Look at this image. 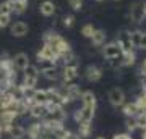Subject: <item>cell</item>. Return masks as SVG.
Wrapping results in <instances>:
<instances>
[{
  "instance_id": "ba28073f",
  "label": "cell",
  "mask_w": 146,
  "mask_h": 139,
  "mask_svg": "<svg viewBox=\"0 0 146 139\" xmlns=\"http://www.w3.org/2000/svg\"><path fill=\"white\" fill-rule=\"evenodd\" d=\"M84 76H86V79L89 82H98L102 78V70L99 67H96V65H89L84 70Z\"/></svg>"
},
{
  "instance_id": "bcb514c9",
  "label": "cell",
  "mask_w": 146,
  "mask_h": 139,
  "mask_svg": "<svg viewBox=\"0 0 146 139\" xmlns=\"http://www.w3.org/2000/svg\"><path fill=\"white\" fill-rule=\"evenodd\" d=\"M115 2H119V0H115Z\"/></svg>"
},
{
  "instance_id": "3957f363",
  "label": "cell",
  "mask_w": 146,
  "mask_h": 139,
  "mask_svg": "<svg viewBox=\"0 0 146 139\" xmlns=\"http://www.w3.org/2000/svg\"><path fill=\"white\" fill-rule=\"evenodd\" d=\"M143 5H145L143 2H135V3H131V5H130V13H128V18H130L131 23H135V24H140L141 21L146 18Z\"/></svg>"
},
{
  "instance_id": "ac0fdd59",
  "label": "cell",
  "mask_w": 146,
  "mask_h": 139,
  "mask_svg": "<svg viewBox=\"0 0 146 139\" xmlns=\"http://www.w3.org/2000/svg\"><path fill=\"white\" fill-rule=\"evenodd\" d=\"M120 63L122 67H133L136 63V52L135 50H128V52H123L122 57H120Z\"/></svg>"
},
{
  "instance_id": "e575fe53",
  "label": "cell",
  "mask_w": 146,
  "mask_h": 139,
  "mask_svg": "<svg viewBox=\"0 0 146 139\" xmlns=\"http://www.w3.org/2000/svg\"><path fill=\"white\" fill-rule=\"evenodd\" d=\"M68 7L73 11H80L83 8V0H68Z\"/></svg>"
},
{
  "instance_id": "d6986e66",
  "label": "cell",
  "mask_w": 146,
  "mask_h": 139,
  "mask_svg": "<svg viewBox=\"0 0 146 139\" xmlns=\"http://www.w3.org/2000/svg\"><path fill=\"white\" fill-rule=\"evenodd\" d=\"M115 42L119 44V47L122 49V52L135 50V49H133V45H131V41H130V32H123V34H122V36H120Z\"/></svg>"
},
{
  "instance_id": "2e32d148",
  "label": "cell",
  "mask_w": 146,
  "mask_h": 139,
  "mask_svg": "<svg viewBox=\"0 0 146 139\" xmlns=\"http://www.w3.org/2000/svg\"><path fill=\"white\" fill-rule=\"evenodd\" d=\"M63 88H65V92H67V96H68V99H70V100H78L80 97H81V92H83V91H81V89H80V86L78 84H67V86H63Z\"/></svg>"
},
{
  "instance_id": "8d00e7d4",
  "label": "cell",
  "mask_w": 146,
  "mask_h": 139,
  "mask_svg": "<svg viewBox=\"0 0 146 139\" xmlns=\"http://www.w3.org/2000/svg\"><path fill=\"white\" fill-rule=\"evenodd\" d=\"M138 49L146 50V32H141V39H140V45H138Z\"/></svg>"
},
{
  "instance_id": "44dd1931",
  "label": "cell",
  "mask_w": 146,
  "mask_h": 139,
  "mask_svg": "<svg viewBox=\"0 0 146 139\" xmlns=\"http://www.w3.org/2000/svg\"><path fill=\"white\" fill-rule=\"evenodd\" d=\"M83 105H96L98 103V99H96V94L93 91H83L81 92V97H80Z\"/></svg>"
},
{
  "instance_id": "277c9868",
  "label": "cell",
  "mask_w": 146,
  "mask_h": 139,
  "mask_svg": "<svg viewBox=\"0 0 146 139\" xmlns=\"http://www.w3.org/2000/svg\"><path fill=\"white\" fill-rule=\"evenodd\" d=\"M122 49L119 47L117 42H109V44H104L102 45V55H104L106 60H112V58H120L122 57Z\"/></svg>"
},
{
  "instance_id": "9a60e30c",
  "label": "cell",
  "mask_w": 146,
  "mask_h": 139,
  "mask_svg": "<svg viewBox=\"0 0 146 139\" xmlns=\"http://www.w3.org/2000/svg\"><path fill=\"white\" fill-rule=\"evenodd\" d=\"M91 42H93L94 47H102L106 44V39H107V34H106L104 29H94L93 36L89 37Z\"/></svg>"
},
{
  "instance_id": "6da1fadb",
  "label": "cell",
  "mask_w": 146,
  "mask_h": 139,
  "mask_svg": "<svg viewBox=\"0 0 146 139\" xmlns=\"http://www.w3.org/2000/svg\"><path fill=\"white\" fill-rule=\"evenodd\" d=\"M42 39H44V44H49V45H52L55 50H57V53L62 57L63 53H67L68 50H72V47H70V44H68L65 39H63L58 32L55 31H47L44 32V36H42Z\"/></svg>"
},
{
  "instance_id": "d4e9b609",
  "label": "cell",
  "mask_w": 146,
  "mask_h": 139,
  "mask_svg": "<svg viewBox=\"0 0 146 139\" xmlns=\"http://www.w3.org/2000/svg\"><path fill=\"white\" fill-rule=\"evenodd\" d=\"M93 131V125L88 121H81L78 123V136L80 138H89V134Z\"/></svg>"
},
{
  "instance_id": "e0dca14e",
  "label": "cell",
  "mask_w": 146,
  "mask_h": 139,
  "mask_svg": "<svg viewBox=\"0 0 146 139\" xmlns=\"http://www.w3.org/2000/svg\"><path fill=\"white\" fill-rule=\"evenodd\" d=\"M28 113L31 115L33 118L36 120H42L44 117H46V107H44V103H33L31 107H29V112Z\"/></svg>"
},
{
  "instance_id": "ab89813d",
  "label": "cell",
  "mask_w": 146,
  "mask_h": 139,
  "mask_svg": "<svg viewBox=\"0 0 146 139\" xmlns=\"http://www.w3.org/2000/svg\"><path fill=\"white\" fill-rule=\"evenodd\" d=\"M141 73L145 74V78H146V58L143 60V65H141Z\"/></svg>"
},
{
  "instance_id": "1f68e13d",
  "label": "cell",
  "mask_w": 146,
  "mask_h": 139,
  "mask_svg": "<svg viewBox=\"0 0 146 139\" xmlns=\"http://www.w3.org/2000/svg\"><path fill=\"white\" fill-rule=\"evenodd\" d=\"M94 29H96V28H94V26L91 24V23H86V24H84L83 28H81V34H83V37H86V39H89V37L93 36Z\"/></svg>"
},
{
  "instance_id": "4dcf8cb0",
  "label": "cell",
  "mask_w": 146,
  "mask_h": 139,
  "mask_svg": "<svg viewBox=\"0 0 146 139\" xmlns=\"http://www.w3.org/2000/svg\"><path fill=\"white\" fill-rule=\"evenodd\" d=\"M141 32H143V31H138V29H135V31L130 32V41H131V45H133V49H138V45H140Z\"/></svg>"
},
{
  "instance_id": "5bb4252c",
  "label": "cell",
  "mask_w": 146,
  "mask_h": 139,
  "mask_svg": "<svg viewBox=\"0 0 146 139\" xmlns=\"http://www.w3.org/2000/svg\"><path fill=\"white\" fill-rule=\"evenodd\" d=\"M44 118L55 120V121H65V118H67V112H65V107H63V105H57V107L54 108L50 113H47Z\"/></svg>"
},
{
  "instance_id": "8992f818",
  "label": "cell",
  "mask_w": 146,
  "mask_h": 139,
  "mask_svg": "<svg viewBox=\"0 0 146 139\" xmlns=\"http://www.w3.org/2000/svg\"><path fill=\"white\" fill-rule=\"evenodd\" d=\"M109 102L112 107H122L123 103H125V92L122 91L120 88H114V89H110L109 91Z\"/></svg>"
},
{
  "instance_id": "f6af8a7d",
  "label": "cell",
  "mask_w": 146,
  "mask_h": 139,
  "mask_svg": "<svg viewBox=\"0 0 146 139\" xmlns=\"http://www.w3.org/2000/svg\"><path fill=\"white\" fill-rule=\"evenodd\" d=\"M0 31H2V26H0Z\"/></svg>"
},
{
  "instance_id": "4316f807",
  "label": "cell",
  "mask_w": 146,
  "mask_h": 139,
  "mask_svg": "<svg viewBox=\"0 0 146 139\" xmlns=\"http://www.w3.org/2000/svg\"><path fill=\"white\" fill-rule=\"evenodd\" d=\"M23 73H25V78H33V79H39V74H41L39 67L31 65V63H29L25 70H23Z\"/></svg>"
},
{
  "instance_id": "83f0119b",
  "label": "cell",
  "mask_w": 146,
  "mask_h": 139,
  "mask_svg": "<svg viewBox=\"0 0 146 139\" xmlns=\"http://www.w3.org/2000/svg\"><path fill=\"white\" fill-rule=\"evenodd\" d=\"M122 112H123L125 117H135L138 113V108H136L135 102H125L122 105Z\"/></svg>"
},
{
  "instance_id": "74e56055",
  "label": "cell",
  "mask_w": 146,
  "mask_h": 139,
  "mask_svg": "<svg viewBox=\"0 0 146 139\" xmlns=\"http://www.w3.org/2000/svg\"><path fill=\"white\" fill-rule=\"evenodd\" d=\"M112 139H133V138H131V134H128V133H120V134H115Z\"/></svg>"
},
{
  "instance_id": "60d3db41",
  "label": "cell",
  "mask_w": 146,
  "mask_h": 139,
  "mask_svg": "<svg viewBox=\"0 0 146 139\" xmlns=\"http://www.w3.org/2000/svg\"><path fill=\"white\" fill-rule=\"evenodd\" d=\"M141 139H146V129H141Z\"/></svg>"
},
{
  "instance_id": "8fae6325",
  "label": "cell",
  "mask_w": 146,
  "mask_h": 139,
  "mask_svg": "<svg viewBox=\"0 0 146 139\" xmlns=\"http://www.w3.org/2000/svg\"><path fill=\"white\" fill-rule=\"evenodd\" d=\"M10 73H15L11 57H8L7 53H2L0 55V74H10Z\"/></svg>"
},
{
  "instance_id": "836d02e7",
  "label": "cell",
  "mask_w": 146,
  "mask_h": 139,
  "mask_svg": "<svg viewBox=\"0 0 146 139\" xmlns=\"http://www.w3.org/2000/svg\"><path fill=\"white\" fill-rule=\"evenodd\" d=\"M125 126H127V133H128V134H131V133H133V131H136V125H135V118H133V117H127Z\"/></svg>"
},
{
  "instance_id": "ee69618b",
  "label": "cell",
  "mask_w": 146,
  "mask_h": 139,
  "mask_svg": "<svg viewBox=\"0 0 146 139\" xmlns=\"http://www.w3.org/2000/svg\"><path fill=\"white\" fill-rule=\"evenodd\" d=\"M96 139H106V138H96Z\"/></svg>"
},
{
  "instance_id": "484cf974",
  "label": "cell",
  "mask_w": 146,
  "mask_h": 139,
  "mask_svg": "<svg viewBox=\"0 0 146 139\" xmlns=\"http://www.w3.org/2000/svg\"><path fill=\"white\" fill-rule=\"evenodd\" d=\"M133 102H135L136 108H138V113H146V89H143V92Z\"/></svg>"
},
{
  "instance_id": "30bf717a",
  "label": "cell",
  "mask_w": 146,
  "mask_h": 139,
  "mask_svg": "<svg viewBox=\"0 0 146 139\" xmlns=\"http://www.w3.org/2000/svg\"><path fill=\"white\" fill-rule=\"evenodd\" d=\"M11 62H13L15 70H20V71H23V70L31 63V62H29L28 53H25V52H20V53H16L15 57H11Z\"/></svg>"
},
{
  "instance_id": "7bdbcfd3",
  "label": "cell",
  "mask_w": 146,
  "mask_h": 139,
  "mask_svg": "<svg viewBox=\"0 0 146 139\" xmlns=\"http://www.w3.org/2000/svg\"><path fill=\"white\" fill-rule=\"evenodd\" d=\"M96 2H104V0H96Z\"/></svg>"
},
{
  "instance_id": "7402d4cb",
  "label": "cell",
  "mask_w": 146,
  "mask_h": 139,
  "mask_svg": "<svg viewBox=\"0 0 146 139\" xmlns=\"http://www.w3.org/2000/svg\"><path fill=\"white\" fill-rule=\"evenodd\" d=\"M33 100L34 103H46L49 100V96H47V91L46 89H34V92H33Z\"/></svg>"
},
{
  "instance_id": "4fadbf2b",
  "label": "cell",
  "mask_w": 146,
  "mask_h": 139,
  "mask_svg": "<svg viewBox=\"0 0 146 139\" xmlns=\"http://www.w3.org/2000/svg\"><path fill=\"white\" fill-rule=\"evenodd\" d=\"M7 133L11 139H23L26 138V129L23 128L21 125H16V123H11L7 129Z\"/></svg>"
},
{
  "instance_id": "d590c367",
  "label": "cell",
  "mask_w": 146,
  "mask_h": 139,
  "mask_svg": "<svg viewBox=\"0 0 146 139\" xmlns=\"http://www.w3.org/2000/svg\"><path fill=\"white\" fill-rule=\"evenodd\" d=\"M11 24V15H3V13H0V26H2V29L7 28V26Z\"/></svg>"
},
{
  "instance_id": "ffe728a7",
  "label": "cell",
  "mask_w": 146,
  "mask_h": 139,
  "mask_svg": "<svg viewBox=\"0 0 146 139\" xmlns=\"http://www.w3.org/2000/svg\"><path fill=\"white\" fill-rule=\"evenodd\" d=\"M39 11L42 16H52L55 15V3L50 0H44L41 5H39Z\"/></svg>"
},
{
  "instance_id": "603a6c76",
  "label": "cell",
  "mask_w": 146,
  "mask_h": 139,
  "mask_svg": "<svg viewBox=\"0 0 146 139\" xmlns=\"http://www.w3.org/2000/svg\"><path fill=\"white\" fill-rule=\"evenodd\" d=\"M41 133H42V125L41 123H33L31 126L26 129V134H28L29 139H39Z\"/></svg>"
},
{
  "instance_id": "d6a6232c",
  "label": "cell",
  "mask_w": 146,
  "mask_h": 139,
  "mask_svg": "<svg viewBox=\"0 0 146 139\" xmlns=\"http://www.w3.org/2000/svg\"><path fill=\"white\" fill-rule=\"evenodd\" d=\"M75 16L73 15H65L62 18V24L65 26V28H67V29H70V28H73V24H75Z\"/></svg>"
},
{
  "instance_id": "f35d334b",
  "label": "cell",
  "mask_w": 146,
  "mask_h": 139,
  "mask_svg": "<svg viewBox=\"0 0 146 139\" xmlns=\"http://www.w3.org/2000/svg\"><path fill=\"white\" fill-rule=\"evenodd\" d=\"M62 139H80V136L78 134H73L72 131H68L67 129V133H65V136H63Z\"/></svg>"
},
{
  "instance_id": "52a82bcc",
  "label": "cell",
  "mask_w": 146,
  "mask_h": 139,
  "mask_svg": "<svg viewBox=\"0 0 146 139\" xmlns=\"http://www.w3.org/2000/svg\"><path fill=\"white\" fill-rule=\"evenodd\" d=\"M28 31H29V26L25 23V21H15L10 24V32L13 37H23L26 36Z\"/></svg>"
},
{
  "instance_id": "9c48e42d",
  "label": "cell",
  "mask_w": 146,
  "mask_h": 139,
  "mask_svg": "<svg viewBox=\"0 0 146 139\" xmlns=\"http://www.w3.org/2000/svg\"><path fill=\"white\" fill-rule=\"evenodd\" d=\"M78 112H80V123H81V121L93 123L96 105H81V108H78Z\"/></svg>"
},
{
  "instance_id": "f546056e",
  "label": "cell",
  "mask_w": 146,
  "mask_h": 139,
  "mask_svg": "<svg viewBox=\"0 0 146 139\" xmlns=\"http://www.w3.org/2000/svg\"><path fill=\"white\" fill-rule=\"evenodd\" d=\"M133 118H135L136 129H146V113H136Z\"/></svg>"
},
{
  "instance_id": "f1b7e54d",
  "label": "cell",
  "mask_w": 146,
  "mask_h": 139,
  "mask_svg": "<svg viewBox=\"0 0 146 139\" xmlns=\"http://www.w3.org/2000/svg\"><path fill=\"white\" fill-rule=\"evenodd\" d=\"M0 13L3 15H11L13 13V0H5L0 3Z\"/></svg>"
},
{
  "instance_id": "cb8c5ba5",
  "label": "cell",
  "mask_w": 146,
  "mask_h": 139,
  "mask_svg": "<svg viewBox=\"0 0 146 139\" xmlns=\"http://www.w3.org/2000/svg\"><path fill=\"white\" fill-rule=\"evenodd\" d=\"M29 0H13V13L16 15H23L28 10Z\"/></svg>"
},
{
  "instance_id": "7c38bea8",
  "label": "cell",
  "mask_w": 146,
  "mask_h": 139,
  "mask_svg": "<svg viewBox=\"0 0 146 139\" xmlns=\"http://www.w3.org/2000/svg\"><path fill=\"white\" fill-rule=\"evenodd\" d=\"M41 74L49 81H57L60 78V71H58L57 65H49L46 68H41Z\"/></svg>"
},
{
  "instance_id": "b9f144b4",
  "label": "cell",
  "mask_w": 146,
  "mask_h": 139,
  "mask_svg": "<svg viewBox=\"0 0 146 139\" xmlns=\"http://www.w3.org/2000/svg\"><path fill=\"white\" fill-rule=\"evenodd\" d=\"M143 8H145V15H146V3H145V5H143Z\"/></svg>"
},
{
  "instance_id": "5b68a950",
  "label": "cell",
  "mask_w": 146,
  "mask_h": 139,
  "mask_svg": "<svg viewBox=\"0 0 146 139\" xmlns=\"http://www.w3.org/2000/svg\"><path fill=\"white\" fill-rule=\"evenodd\" d=\"M60 76H62L65 86H67V84H72V82L78 78V67H76V63L65 65L63 70H62V73H60Z\"/></svg>"
},
{
  "instance_id": "7a4b0ae2",
  "label": "cell",
  "mask_w": 146,
  "mask_h": 139,
  "mask_svg": "<svg viewBox=\"0 0 146 139\" xmlns=\"http://www.w3.org/2000/svg\"><path fill=\"white\" fill-rule=\"evenodd\" d=\"M37 62H52V63H58L60 62V55L57 53V50L49 44H42V47L37 50L36 53Z\"/></svg>"
}]
</instances>
